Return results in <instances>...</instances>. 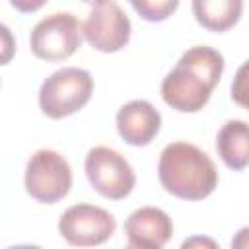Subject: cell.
I'll return each mask as SVG.
<instances>
[{"mask_svg":"<svg viewBox=\"0 0 249 249\" xmlns=\"http://www.w3.org/2000/svg\"><path fill=\"white\" fill-rule=\"evenodd\" d=\"M222 72L224 56L216 49L206 45L191 47L161 80V97L175 111L196 113L208 103Z\"/></svg>","mask_w":249,"mask_h":249,"instance_id":"cell-1","label":"cell"},{"mask_svg":"<svg viewBox=\"0 0 249 249\" xmlns=\"http://www.w3.org/2000/svg\"><path fill=\"white\" fill-rule=\"evenodd\" d=\"M161 126V115L146 99H132L117 113V130L130 146H148Z\"/></svg>","mask_w":249,"mask_h":249,"instance_id":"cell-10","label":"cell"},{"mask_svg":"<svg viewBox=\"0 0 249 249\" xmlns=\"http://www.w3.org/2000/svg\"><path fill=\"white\" fill-rule=\"evenodd\" d=\"M84 169L89 185L101 196L111 200L128 196L136 185V175L126 158L107 146L91 148L86 156Z\"/></svg>","mask_w":249,"mask_h":249,"instance_id":"cell-6","label":"cell"},{"mask_svg":"<svg viewBox=\"0 0 249 249\" xmlns=\"http://www.w3.org/2000/svg\"><path fill=\"white\" fill-rule=\"evenodd\" d=\"M130 19L113 0L95 6L84 21L86 41L101 53H117L130 41Z\"/></svg>","mask_w":249,"mask_h":249,"instance_id":"cell-8","label":"cell"},{"mask_svg":"<svg viewBox=\"0 0 249 249\" xmlns=\"http://www.w3.org/2000/svg\"><path fill=\"white\" fill-rule=\"evenodd\" d=\"M72 187V169L54 150H37L25 165V191L43 204L62 200Z\"/></svg>","mask_w":249,"mask_h":249,"instance_id":"cell-5","label":"cell"},{"mask_svg":"<svg viewBox=\"0 0 249 249\" xmlns=\"http://www.w3.org/2000/svg\"><path fill=\"white\" fill-rule=\"evenodd\" d=\"M216 152L230 169H245L249 165V124L239 119L228 121L218 130Z\"/></svg>","mask_w":249,"mask_h":249,"instance_id":"cell-11","label":"cell"},{"mask_svg":"<svg viewBox=\"0 0 249 249\" xmlns=\"http://www.w3.org/2000/svg\"><path fill=\"white\" fill-rule=\"evenodd\" d=\"M117 222L113 214L93 204H74L66 208L58 220L60 235L76 247H93L105 243L115 233Z\"/></svg>","mask_w":249,"mask_h":249,"instance_id":"cell-7","label":"cell"},{"mask_svg":"<svg viewBox=\"0 0 249 249\" xmlns=\"http://www.w3.org/2000/svg\"><path fill=\"white\" fill-rule=\"evenodd\" d=\"M134 12L146 21H163L179 6V0H128Z\"/></svg>","mask_w":249,"mask_h":249,"instance_id":"cell-13","label":"cell"},{"mask_svg":"<svg viewBox=\"0 0 249 249\" xmlns=\"http://www.w3.org/2000/svg\"><path fill=\"white\" fill-rule=\"evenodd\" d=\"M158 177L167 193L183 200H202L218 185L214 161L189 142H171L161 150Z\"/></svg>","mask_w":249,"mask_h":249,"instance_id":"cell-2","label":"cell"},{"mask_svg":"<svg viewBox=\"0 0 249 249\" xmlns=\"http://www.w3.org/2000/svg\"><path fill=\"white\" fill-rule=\"evenodd\" d=\"M243 12V0H193L195 19L208 31L222 33L231 29Z\"/></svg>","mask_w":249,"mask_h":249,"instance_id":"cell-12","label":"cell"},{"mask_svg":"<svg viewBox=\"0 0 249 249\" xmlns=\"http://www.w3.org/2000/svg\"><path fill=\"white\" fill-rule=\"evenodd\" d=\"M10 4L21 14H33L47 4V0H10Z\"/></svg>","mask_w":249,"mask_h":249,"instance_id":"cell-15","label":"cell"},{"mask_svg":"<svg viewBox=\"0 0 249 249\" xmlns=\"http://www.w3.org/2000/svg\"><path fill=\"white\" fill-rule=\"evenodd\" d=\"M231 99L249 111V60L243 62L235 76H233V82H231Z\"/></svg>","mask_w":249,"mask_h":249,"instance_id":"cell-14","label":"cell"},{"mask_svg":"<svg viewBox=\"0 0 249 249\" xmlns=\"http://www.w3.org/2000/svg\"><path fill=\"white\" fill-rule=\"evenodd\" d=\"M231 247L235 249H247L249 247V228H241L235 237L231 239Z\"/></svg>","mask_w":249,"mask_h":249,"instance_id":"cell-16","label":"cell"},{"mask_svg":"<svg viewBox=\"0 0 249 249\" xmlns=\"http://www.w3.org/2000/svg\"><path fill=\"white\" fill-rule=\"evenodd\" d=\"M82 2H84V4H89V6H93V8H95V6H101V4H105L107 0H82Z\"/></svg>","mask_w":249,"mask_h":249,"instance_id":"cell-17","label":"cell"},{"mask_svg":"<svg viewBox=\"0 0 249 249\" xmlns=\"http://www.w3.org/2000/svg\"><path fill=\"white\" fill-rule=\"evenodd\" d=\"M93 93V78L88 70L64 66L53 72L39 89V107L49 119H62L80 111Z\"/></svg>","mask_w":249,"mask_h":249,"instance_id":"cell-3","label":"cell"},{"mask_svg":"<svg viewBox=\"0 0 249 249\" xmlns=\"http://www.w3.org/2000/svg\"><path fill=\"white\" fill-rule=\"evenodd\" d=\"M82 35L84 23H80L76 16L68 12H56L33 27L29 35V47L31 53L41 60H66L80 49Z\"/></svg>","mask_w":249,"mask_h":249,"instance_id":"cell-4","label":"cell"},{"mask_svg":"<svg viewBox=\"0 0 249 249\" xmlns=\"http://www.w3.org/2000/svg\"><path fill=\"white\" fill-rule=\"evenodd\" d=\"M124 233L130 247L136 249H161L173 233L171 218L156 206L134 210L124 222Z\"/></svg>","mask_w":249,"mask_h":249,"instance_id":"cell-9","label":"cell"}]
</instances>
